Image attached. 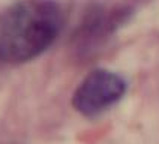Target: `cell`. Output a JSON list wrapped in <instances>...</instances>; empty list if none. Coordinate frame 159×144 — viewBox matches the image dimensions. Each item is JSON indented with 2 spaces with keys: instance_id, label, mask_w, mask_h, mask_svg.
<instances>
[{
  "instance_id": "6da1fadb",
  "label": "cell",
  "mask_w": 159,
  "mask_h": 144,
  "mask_svg": "<svg viewBox=\"0 0 159 144\" xmlns=\"http://www.w3.org/2000/svg\"><path fill=\"white\" fill-rule=\"evenodd\" d=\"M63 11L56 0H17L0 14V62L39 57L60 35Z\"/></svg>"
},
{
  "instance_id": "7a4b0ae2",
  "label": "cell",
  "mask_w": 159,
  "mask_h": 144,
  "mask_svg": "<svg viewBox=\"0 0 159 144\" xmlns=\"http://www.w3.org/2000/svg\"><path fill=\"white\" fill-rule=\"evenodd\" d=\"M122 75L108 69H95L80 83L72 96V105L80 114L95 117L116 105L126 93Z\"/></svg>"
}]
</instances>
